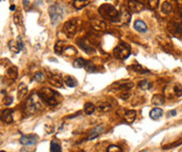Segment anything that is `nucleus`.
<instances>
[{
	"label": "nucleus",
	"instance_id": "nucleus-31",
	"mask_svg": "<svg viewBox=\"0 0 182 152\" xmlns=\"http://www.w3.org/2000/svg\"><path fill=\"white\" fill-rule=\"evenodd\" d=\"M131 69H132L133 71H135V72H137V73H149L150 71L149 70H147V69H145L144 67L142 66H140V65H132V66L130 67Z\"/></svg>",
	"mask_w": 182,
	"mask_h": 152
},
{
	"label": "nucleus",
	"instance_id": "nucleus-14",
	"mask_svg": "<svg viewBox=\"0 0 182 152\" xmlns=\"http://www.w3.org/2000/svg\"><path fill=\"white\" fill-rule=\"evenodd\" d=\"M91 26L92 28L97 31H105L107 28V25L104 21H101L98 19H93L91 21Z\"/></svg>",
	"mask_w": 182,
	"mask_h": 152
},
{
	"label": "nucleus",
	"instance_id": "nucleus-10",
	"mask_svg": "<svg viewBox=\"0 0 182 152\" xmlns=\"http://www.w3.org/2000/svg\"><path fill=\"white\" fill-rule=\"evenodd\" d=\"M157 41H158V43H159V45L165 50H166V51H169V50H171L173 48L172 41L170 40L169 37H166L165 35H159V37L157 38Z\"/></svg>",
	"mask_w": 182,
	"mask_h": 152
},
{
	"label": "nucleus",
	"instance_id": "nucleus-47",
	"mask_svg": "<svg viewBox=\"0 0 182 152\" xmlns=\"http://www.w3.org/2000/svg\"><path fill=\"white\" fill-rule=\"evenodd\" d=\"M176 1H177L178 5H180V7H182V0H176Z\"/></svg>",
	"mask_w": 182,
	"mask_h": 152
},
{
	"label": "nucleus",
	"instance_id": "nucleus-30",
	"mask_svg": "<svg viewBox=\"0 0 182 152\" xmlns=\"http://www.w3.org/2000/svg\"><path fill=\"white\" fill-rule=\"evenodd\" d=\"M138 85L141 90H150L152 88V82L149 81L148 79H142L141 81H139Z\"/></svg>",
	"mask_w": 182,
	"mask_h": 152
},
{
	"label": "nucleus",
	"instance_id": "nucleus-9",
	"mask_svg": "<svg viewBox=\"0 0 182 152\" xmlns=\"http://www.w3.org/2000/svg\"><path fill=\"white\" fill-rule=\"evenodd\" d=\"M13 114H14L13 109H10V108L2 109V111H0V120L7 124L13 123V121H14Z\"/></svg>",
	"mask_w": 182,
	"mask_h": 152
},
{
	"label": "nucleus",
	"instance_id": "nucleus-21",
	"mask_svg": "<svg viewBox=\"0 0 182 152\" xmlns=\"http://www.w3.org/2000/svg\"><path fill=\"white\" fill-rule=\"evenodd\" d=\"M136 118V112L135 111H126L124 115V119L127 123H132Z\"/></svg>",
	"mask_w": 182,
	"mask_h": 152
},
{
	"label": "nucleus",
	"instance_id": "nucleus-49",
	"mask_svg": "<svg viewBox=\"0 0 182 152\" xmlns=\"http://www.w3.org/2000/svg\"><path fill=\"white\" fill-rule=\"evenodd\" d=\"M140 152H149V151H147V150H142V151H140Z\"/></svg>",
	"mask_w": 182,
	"mask_h": 152
},
{
	"label": "nucleus",
	"instance_id": "nucleus-51",
	"mask_svg": "<svg viewBox=\"0 0 182 152\" xmlns=\"http://www.w3.org/2000/svg\"><path fill=\"white\" fill-rule=\"evenodd\" d=\"M0 152H5V151H0Z\"/></svg>",
	"mask_w": 182,
	"mask_h": 152
},
{
	"label": "nucleus",
	"instance_id": "nucleus-15",
	"mask_svg": "<svg viewBox=\"0 0 182 152\" xmlns=\"http://www.w3.org/2000/svg\"><path fill=\"white\" fill-rule=\"evenodd\" d=\"M130 18H131V15L129 13V11L127 10V8L123 7L119 12V20L121 22L125 23V24H127V23H129L130 21Z\"/></svg>",
	"mask_w": 182,
	"mask_h": 152
},
{
	"label": "nucleus",
	"instance_id": "nucleus-4",
	"mask_svg": "<svg viewBox=\"0 0 182 152\" xmlns=\"http://www.w3.org/2000/svg\"><path fill=\"white\" fill-rule=\"evenodd\" d=\"M48 14H49L50 21H52V24H57V23L62 19L64 12H63V8L61 7V5L55 3V4H52L49 7Z\"/></svg>",
	"mask_w": 182,
	"mask_h": 152
},
{
	"label": "nucleus",
	"instance_id": "nucleus-43",
	"mask_svg": "<svg viewBox=\"0 0 182 152\" xmlns=\"http://www.w3.org/2000/svg\"><path fill=\"white\" fill-rule=\"evenodd\" d=\"M130 96H131V94L130 93H123V94H121L119 95V97H121V99H123V100H127L128 98H130Z\"/></svg>",
	"mask_w": 182,
	"mask_h": 152
},
{
	"label": "nucleus",
	"instance_id": "nucleus-40",
	"mask_svg": "<svg viewBox=\"0 0 182 152\" xmlns=\"http://www.w3.org/2000/svg\"><path fill=\"white\" fill-rule=\"evenodd\" d=\"M116 88H118V89H125V90H131V89H133V88H134V83H133V82L124 83V85H117Z\"/></svg>",
	"mask_w": 182,
	"mask_h": 152
},
{
	"label": "nucleus",
	"instance_id": "nucleus-23",
	"mask_svg": "<svg viewBox=\"0 0 182 152\" xmlns=\"http://www.w3.org/2000/svg\"><path fill=\"white\" fill-rule=\"evenodd\" d=\"M165 97L160 94L154 95L153 98H152V103H153L154 105H162V104H165Z\"/></svg>",
	"mask_w": 182,
	"mask_h": 152
},
{
	"label": "nucleus",
	"instance_id": "nucleus-35",
	"mask_svg": "<svg viewBox=\"0 0 182 152\" xmlns=\"http://www.w3.org/2000/svg\"><path fill=\"white\" fill-rule=\"evenodd\" d=\"M174 94H175V96H177V97L182 96V85L180 83H176L174 85Z\"/></svg>",
	"mask_w": 182,
	"mask_h": 152
},
{
	"label": "nucleus",
	"instance_id": "nucleus-34",
	"mask_svg": "<svg viewBox=\"0 0 182 152\" xmlns=\"http://www.w3.org/2000/svg\"><path fill=\"white\" fill-rule=\"evenodd\" d=\"M14 22L16 25L22 24V15L20 12H16V14L14 15Z\"/></svg>",
	"mask_w": 182,
	"mask_h": 152
},
{
	"label": "nucleus",
	"instance_id": "nucleus-46",
	"mask_svg": "<svg viewBox=\"0 0 182 152\" xmlns=\"http://www.w3.org/2000/svg\"><path fill=\"white\" fill-rule=\"evenodd\" d=\"M23 4H24L25 7H27V5L29 4V1L28 0H23Z\"/></svg>",
	"mask_w": 182,
	"mask_h": 152
},
{
	"label": "nucleus",
	"instance_id": "nucleus-27",
	"mask_svg": "<svg viewBox=\"0 0 182 152\" xmlns=\"http://www.w3.org/2000/svg\"><path fill=\"white\" fill-rule=\"evenodd\" d=\"M64 82H65V85H66L67 86H69V88H74V86L77 85V81H76V80L74 79L73 77H71L69 75L65 76Z\"/></svg>",
	"mask_w": 182,
	"mask_h": 152
},
{
	"label": "nucleus",
	"instance_id": "nucleus-22",
	"mask_svg": "<svg viewBox=\"0 0 182 152\" xmlns=\"http://www.w3.org/2000/svg\"><path fill=\"white\" fill-rule=\"evenodd\" d=\"M7 76L8 78L12 79V81L17 79V76H18V69L17 67H11L8 68L7 71Z\"/></svg>",
	"mask_w": 182,
	"mask_h": 152
},
{
	"label": "nucleus",
	"instance_id": "nucleus-32",
	"mask_svg": "<svg viewBox=\"0 0 182 152\" xmlns=\"http://www.w3.org/2000/svg\"><path fill=\"white\" fill-rule=\"evenodd\" d=\"M174 28L177 32H182V14L180 15V18L174 22Z\"/></svg>",
	"mask_w": 182,
	"mask_h": 152
},
{
	"label": "nucleus",
	"instance_id": "nucleus-37",
	"mask_svg": "<svg viewBox=\"0 0 182 152\" xmlns=\"http://www.w3.org/2000/svg\"><path fill=\"white\" fill-rule=\"evenodd\" d=\"M105 152H123L121 148L119 146H116V145H110L108 148L106 149Z\"/></svg>",
	"mask_w": 182,
	"mask_h": 152
},
{
	"label": "nucleus",
	"instance_id": "nucleus-41",
	"mask_svg": "<svg viewBox=\"0 0 182 152\" xmlns=\"http://www.w3.org/2000/svg\"><path fill=\"white\" fill-rule=\"evenodd\" d=\"M44 74L42 72H36L35 73V76H34V79L36 80V81H38V82H41V81H43L44 80Z\"/></svg>",
	"mask_w": 182,
	"mask_h": 152
},
{
	"label": "nucleus",
	"instance_id": "nucleus-12",
	"mask_svg": "<svg viewBox=\"0 0 182 152\" xmlns=\"http://www.w3.org/2000/svg\"><path fill=\"white\" fill-rule=\"evenodd\" d=\"M39 140L38 136L36 135H25V136H22L21 138H20V143H21L22 145H34L37 143V141Z\"/></svg>",
	"mask_w": 182,
	"mask_h": 152
},
{
	"label": "nucleus",
	"instance_id": "nucleus-39",
	"mask_svg": "<svg viewBox=\"0 0 182 152\" xmlns=\"http://www.w3.org/2000/svg\"><path fill=\"white\" fill-rule=\"evenodd\" d=\"M64 52L66 53L67 55H74V54H76V50L74 49L72 46H66V48H65Z\"/></svg>",
	"mask_w": 182,
	"mask_h": 152
},
{
	"label": "nucleus",
	"instance_id": "nucleus-19",
	"mask_svg": "<svg viewBox=\"0 0 182 152\" xmlns=\"http://www.w3.org/2000/svg\"><path fill=\"white\" fill-rule=\"evenodd\" d=\"M134 28L136 29L137 31L139 32H145L148 30V26L147 24L141 20H136L135 23H134Z\"/></svg>",
	"mask_w": 182,
	"mask_h": 152
},
{
	"label": "nucleus",
	"instance_id": "nucleus-7",
	"mask_svg": "<svg viewBox=\"0 0 182 152\" xmlns=\"http://www.w3.org/2000/svg\"><path fill=\"white\" fill-rule=\"evenodd\" d=\"M128 8H129L131 14H137L145 10V7L137 0H129L128 1Z\"/></svg>",
	"mask_w": 182,
	"mask_h": 152
},
{
	"label": "nucleus",
	"instance_id": "nucleus-36",
	"mask_svg": "<svg viewBox=\"0 0 182 152\" xmlns=\"http://www.w3.org/2000/svg\"><path fill=\"white\" fill-rule=\"evenodd\" d=\"M85 61H86V59H84V58H76V61H74V62H73V67L76 68V69L83 68V67H84Z\"/></svg>",
	"mask_w": 182,
	"mask_h": 152
},
{
	"label": "nucleus",
	"instance_id": "nucleus-26",
	"mask_svg": "<svg viewBox=\"0 0 182 152\" xmlns=\"http://www.w3.org/2000/svg\"><path fill=\"white\" fill-rule=\"evenodd\" d=\"M83 68H85V69L87 70L88 72H91V73L96 72V71H97L96 66H95V65L91 61H85L84 67H83Z\"/></svg>",
	"mask_w": 182,
	"mask_h": 152
},
{
	"label": "nucleus",
	"instance_id": "nucleus-6",
	"mask_svg": "<svg viewBox=\"0 0 182 152\" xmlns=\"http://www.w3.org/2000/svg\"><path fill=\"white\" fill-rule=\"evenodd\" d=\"M79 28V21L77 19H72L67 21L63 26V31L68 38H73Z\"/></svg>",
	"mask_w": 182,
	"mask_h": 152
},
{
	"label": "nucleus",
	"instance_id": "nucleus-13",
	"mask_svg": "<svg viewBox=\"0 0 182 152\" xmlns=\"http://www.w3.org/2000/svg\"><path fill=\"white\" fill-rule=\"evenodd\" d=\"M47 77H48V80L49 82L52 83V85H53L55 86H57V88H63V80H62L61 76L57 75V74H53V73H48L47 74Z\"/></svg>",
	"mask_w": 182,
	"mask_h": 152
},
{
	"label": "nucleus",
	"instance_id": "nucleus-11",
	"mask_svg": "<svg viewBox=\"0 0 182 152\" xmlns=\"http://www.w3.org/2000/svg\"><path fill=\"white\" fill-rule=\"evenodd\" d=\"M104 130H105V126H104V125H97V126H95L93 129L91 130V132L89 133L88 138L86 140H87V141H92V140L98 138V136L104 132Z\"/></svg>",
	"mask_w": 182,
	"mask_h": 152
},
{
	"label": "nucleus",
	"instance_id": "nucleus-44",
	"mask_svg": "<svg viewBox=\"0 0 182 152\" xmlns=\"http://www.w3.org/2000/svg\"><path fill=\"white\" fill-rule=\"evenodd\" d=\"M18 44H19V47H20V49H24V44H23V42H22V39L21 37H18Z\"/></svg>",
	"mask_w": 182,
	"mask_h": 152
},
{
	"label": "nucleus",
	"instance_id": "nucleus-29",
	"mask_svg": "<svg viewBox=\"0 0 182 152\" xmlns=\"http://www.w3.org/2000/svg\"><path fill=\"white\" fill-rule=\"evenodd\" d=\"M50 152H62L61 145L59 144V142H57L56 139L50 143Z\"/></svg>",
	"mask_w": 182,
	"mask_h": 152
},
{
	"label": "nucleus",
	"instance_id": "nucleus-5",
	"mask_svg": "<svg viewBox=\"0 0 182 152\" xmlns=\"http://www.w3.org/2000/svg\"><path fill=\"white\" fill-rule=\"evenodd\" d=\"M131 54V48L130 46L126 43H121L116 46V48L114 49V56L117 58L121 61H124V59H127Z\"/></svg>",
	"mask_w": 182,
	"mask_h": 152
},
{
	"label": "nucleus",
	"instance_id": "nucleus-2",
	"mask_svg": "<svg viewBox=\"0 0 182 152\" xmlns=\"http://www.w3.org/2000/svg\"><path fill=\"white\" fill-rule=\"evenodd\" d=\"M40 109H42V103L39 98L38 94H32L28 97V99L25 102L24 107V114L26 116H31L36 114Z\"/></svg>",
	"mask_w": 182,
	"mask_h": 152
},
{
	"label": "nucleus",
	"instance_id": "nucleus-50",
	"mask_svg": "<svg viewBox=\"0 0 182 152\" xmlns=\"http://www.w3.org/2000/svg\"><path fill=\"white\" fill-rule=\"evenodd\" d=\"M81 152H86V151H84V150H82V151H81Z\"/></svg>",
	"mask_w": 182,
	"mask_h": 152
},
{
	"label": "nucleus",
	"instance_id": "nucleus-45",
	"mask_svg": "<svg viewBox=\"0 0 182 152\" xmlns=\"http://www.w3.org/2000/svg\"><path fill=\"white\" fill-rule=\"evenodd\" d=\"M176 115V111H171L168 113V117H171V116H175Z\"/></svg>",
	"mask_w": 182,
	"mask_h": 152
},
{
	"label": "nucleus",
	"instance_id": "nucleus-20",
	"mask_svg": "<svg viewBox=\"0 0 182 152\" xmlns=\"http://www.w3.org/2000/svg\"><path fill=\"white\" fill-rule=\"evenodd\" d=\"M89 3H90L89 0H73L72 5L74 8H76V10H82V8L87 7Z\"/></svg>",
	"mask_w": 182,
	"mask_h": 152
},
{
	"label": "nucleus",
	"instance_id": "nucleus-17",
	"mask_svg": "<svg viewBox=\"0 0 182 152\" xmlns=\"http://www.w3.org/2000/svg\"><path fill=\"white\" fill-rule=\"evenodd\" d=\"M27 86H26L25 83L21 82L18 86V99H23L27 95Z\"/></svg>",
	"mask_w": 182,
	"mask_h": 152
},
{
	"label": "nucleus",
	"instance_id": "nucleus-3",
	"mask_svg": "<svg viewBox=\"0 0 182 152\" xmlns=\"http://www.w3.org/2000/svg\"><path fill=\"white\" fill-rule=\"evenodd\" d=\"M98 13L105 20H109L111 22H118L119 12L111 4H103L98 8Z\"/></svg>",
	"mask_w": 182,
	"mask_h": 152
},
{
	"label": "nucleus",
	"instance_id": "nucleus-18",
	"mask_svg": "<svg viewBox=\"0 0 182 152\" xmlns=\"http://www.w3.org/2000/svg\"><path fill=\"white\" fill-rule=\"evenodd\" d=\"M65 48H66V43L63 42V41H58L55 44V52H56V54H59V55L63 54Z\"/></svg>",
	"mask_w": 182,
	"mask_h": 152
},
{
	"label": "nucleus",
	"instance_id": "nucleus-48",
	"mask_svg": "<svg viewBox=\"0 0 182 152\" xmlns=\"http://www.w3.org/2000/svg\"><path fill=\"white\" fill-rule=\"evenodd\" d=\"M15 8H16V7H15V5H12V7H11V11H15Z\"/></svg>",
	"mask_w": 182,
	"mask_h": 152
},
{
	"label": "nucleus",
	"instance_id": "nucleus-24",
	"mask_svg": "<svg viewBox=\"0 0 182 152\" xmlns=\"http://www.w3.org/2000/svg\"><path fill=\"white\" fill-rule=\"evenodd\" d=\"M162 115H163V112H162V109L159 108V107H156V108L152 109L150 112V117L153 119V120H157V119H159Z\"/></svg>",
	"mask_w": 182,
	"mask_h": 152
},
{
	"label": "nucleus",
	"instance_id": "nucleus-28",
	"mask_svg": "<svg viewBox=\"0 0 182 152\" xmlns=\"http://www.w3.org/2000/svg\"><path fill=\"white\" fill-rule=\"evenodd\" d=\"M95 112V105L93 103L91 102H87L85 103L84 105V113L86 115H91L93 114V113Z\"/></svg>",
	"mask_w": 182,
	"mask_h": 152
},
{
	"label": "nucleus",
	"instance_id": "nucleus-42",
	"mask_svg": "<svg viewBox=\"0 0 182 152\" xmlns=\"http://www.w3.org/2000/svg\"><path fill=\"white\" fill-rule=\"evenodd\" d=\"M13 97H11V96H7V97H5L4 99H3V103L5 104V105H11L12 103H13Z\"/></svg>",
	"mask_w": 182,
	"mask_h": 152
},
{
	"label": "nucleus",
	"instance_id": "nucleus-33",
	"mask_svg": "<svg viewBox=\"0 0 182 152\" xmlns=\"http://www.w3.org/2000/svg\"><path fill=\"white\" fill-rule=\"evenodd\" d=\"M161 12H162L165 15H168L172 12V5L169 3V2H163L162 7H161Z\"/></svg>",
	"mask_w": 182,
	"mask_h": 152
},
{
	"label": "nucleus",
	"instance_id": "nucleus-1",
	"mask_svg": "<svg viewBox=\"0 0 182 152\" xmlns=\"http://www.w3.org/2000/svg\"><path fill=\"white\" fill-rule=\"evenodd\" d=\"M38 96L40 100L48 106H57L60 103L61 96L56 91L49 88H42L38 91Z\"/></svg>",
	"mask_w": 182,
	"mask_h": 152
},
{
	"label": "nucleus",
	"instance_id": "nucleus-38",
	"mask_svg": "<svg viewBox=\"0 0 182 152\" xmlns=\"http://www.w3.org/2000/svg\"><path fill=\"white\" fill-rule=\"evenodd\" d=\"M158 3H159V0H149L148 1V7L150 10H156L158 7Z\"/></svg>",
	"mask_w": 182,
	"mask_h": 152
},
{
	"label": "nucleus",
	"instance_id": "nucleus-8",
	"mask_svg": "<svg viewBox=\"0 0 182 152\" xmlns=\"http://www.w3.org/2000/svg\"><path fill=\"white\" fill-rule=\"evenodd\" d=\"M76 44L81 47V49H83V51H85L87 54H93L95 52V49L93 48V46H92L88 41H86L85 39H77Z\"/></svg>",
	"mask_w": 182,
	"mask_h": 152
},
{
	"label": "nucleus",
	"instance_id": "nucleus-16",
	"mask_svg": "<svg viewBox=\"0 0 182 152\" xmlns=\"http://www.w3.org/2000/svg\"><path fill=\"white\" fill-rule=\"evenodd\" d=\"M112 109V105L108 102H100L95 106V111L100 113H108Z\"/></svg>",
	"mask_w": 182,
	"mask_h": 152
},
{
	"label": "nucleus",
	"instance_id": "nucleus-25",
	"mask_svg": "<svg viewBox=\"0 0 182 152\" xmlns=\"http://www.w3.org/2000/svg\"><path fill=\"white\" fill-rule=\"evenodd\" d=\"M8 48H10V50L12 52L14 53H19L20 52V47H19V44H18V42L12 40L8 42Z\"/></svg>",
	"mask_w": 182,
	"mask_h": 152
}]
</instances>
